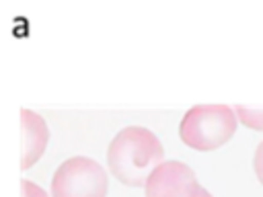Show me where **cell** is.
<instances>
[{
	"label": "cell",
	"instance_id": "obj_3",
	"mask_svg": "<svg viewBox=\"0 0 263 197\" xmlns=\"http://www.w3.org/2000/svg\"><path fill=\"white\" fill-rule=\"evenodd\" d=\"M105 168L86 156L64 160L51 179V197H107Z\"/></svg>",
	"mask_w": 263,
	"mask_h": 197
},
{
	"label": "cell",
	"instance_id": "obj_2",
	"mask_svg": "<svg viewBox=\"0 0 263 197\" xmlns=\"http://www.w3.org/2000/svg\"><path fill=\"white\" fill-rule=\"evenodd\" d=\"M236 121L238 117L228 105H195L183 115L179 137L187 148L199 152L218 150L234 135Z\"/></svg>",
	"mask_w": 263,
	"mask_h": 197
},
{
	"label": "cell",
	"instance_id": "obj_5",
	"mask_svg": "<svg viewBox=\"0 0 263 197\" xmlns=\"http://www.w3.org/2000/svg\"><path fill=\"white\" fill-rule=\"evenodd\" d=\"M21 129H23L21 168L27 170L43 156L47 142H49V129H47L45 119L31 109H21Z\"/></svg>",
	"mask_w": 263,
	"mask_h": 197
},
{
	"label": "cell",
	"instance_id": "obj_7",
	"mask_svg": "<svg viewBox=\"0 0 263 197\" xmlns=\"http://www.w3.org/2000/svg\"><path fill=\"white\" fill-rule=\"evenodd\" d=\"M21 193H23V197H49L37 183L29 181V179L21 181Z\"/></svg>",
	"mask_w": 263,
	"mask_h": 197
},
{
	"label": "cell",
	"instance_id": "obj_6",
	"mask_svg": "<svg viewBox=\"0 0 263 197\" xmlns=\"http://www.w3.org/2000/svg\"><path fill=\"white\" fill-rule=\"evenodd\" d=\"M234 113L238 117V121L242 125H247L253 131H263V107H245V105H236Z\"/></svg>",
	"mask_w": 263,
	"mask_h": 197
},
{
	"label": "cell",
	"instance_id": "obj_1",
	"mask_svg": "<svg viewBox=\"0 0 263 197\" xmlns=\"http://www.w3.org/2000/svg\"><path fill=\"white\" fill-rule=\"evenodd\" d=\"M164 162V148L154 131L140 125L123 127L107 148L111 174L127 187H146L152 170Z\"/></svg>",
	"mask_w": 263,
	"mask_h": 197
},
{
	"label": "cell",
	"instance_id": "obj_9",
	"mask_svg": "<svg viewBox=\"0 0 263 197\" xmlns=\"http://www.w3.org/2000/svg\"><path fill=\"white\" fill-rule=\"evenodd\" d=\"M201 197H212V193H210V191H203V195H201Z\"/></svg>",
	"mask_w": 263,
	"mask_h": 197
},
{
	"label": "cell",
	"instance_id": "obj_8",
	"mask_svg": "<svg viewBox=\"0 0 263 197\" xmlns=\"http://www.w3.org/2000/svg\"><path fill=\"white\" fill-rule=\"evenodd\" d=\"M253 168H255V174L259 179V183L263 185V142L257 146L255 150V156H253Z\"/></svg>",
	"mask_w": 263,
	"mask_h": 197
},
{
	"label": "cell",
	"instance_id": "obj_4",
	"mask_svg": "<svg viewBox=\"0 0 263 197\" xmlns=\"http://www.w3.org/2000/svg\"><path fill=\"white\" fill-rule=\"evenodd\" d=\"M146 197H201L203 187L191 166L179 160H164L146 181Z\"/></svg>",
	"mask_w": 263,
	"mask_h": 197
}]
</instances>
